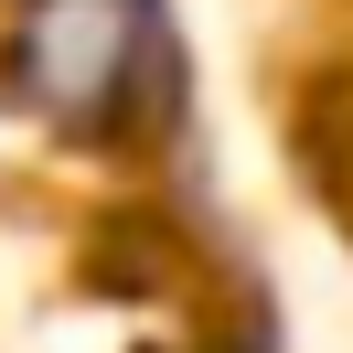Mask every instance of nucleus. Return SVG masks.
Returning a JSON list of instances; mask_svg holds the SVG:
<instances>
[{
	"instance_id": "nucleus-1",
	"label": "nucleus",
	"mask_w": 353,
	"mask_h": 353,
	"mask_svg": "<svg viewBox=\"0 0 353 353\" xmlns=\"http://www.w3.org/2000/svg\"><path fill=\"white\" fill-rule=\"evenodd\" d=\"M0 86L32 129L75 150H118L172 108L182 65L161 32V0H22L0 43Z\"/></svg>"
}]
</instances>
